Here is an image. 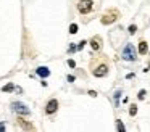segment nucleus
I'll return each mask as SVG.
<instances>
[{
	"label": "nucleus",
	"instance_id": "nucleus-1",
	"mask_svg": "<svg viewBox=\"0 0 150 132\" xmlns=\"http://www.w3.org/2000/svg\"><path fill=\"white\" fill-rule=\"evenodd\" d=\"M89 69H91V74L95 77H107L111 69V61L107 55H98L91 60Z\"/></svg>",
	"mask_w": 150,
	"mask_h": 132
},
{
	"label": "nucleus",
	"instance_id": "nucleus-2",
	"mask_svg": "<svg viewBox=\"0 0 150 132\" xmlns=\"http://www.w3.org/2000/svg\"><path fill=\"white\" fill-rule=\"evenodd\" d=\"M98 8H100V0H78L76 2V11L82 21L92 19L97 15Z\"/></svg>",
	"mask_w": 150,
	"mask_h": 132
},
{
	"label": "nucleus",
	"instance_id": "nucleus-3",
	"mask_svg": "<svg viewBox=\"0 0 150 132\" xmlns=\"http://www.w3.org/2000/svg\"><path fill=\"white\" fill-rule=\"evenodd\" d=\"M120 18H121L120 10H118V8H108L107 11L102 15L100 23H102V24H105V26H108V24H113L115 21H118Z\"/></svg>",
	"mask_w": 150,
	"mask_h": 132
},
{
	"label": "nucleus",
	"instance_id": "nucleus-4",
	"mask_svg": "<svg viewBox=\"0 0 150 132\" xmlns=\"http://www.w3.org/2000/svg\"><path fill=\"white\" fill-rule=\"evenodd\" d=\"M121 58H123L124 61H136L137 60L136 47H134L132 44H126L124 48H123V52H121Z\"/></svg>",
	"mask_w": 150,
	"mask_h": 132
},
{
	"label": "nucleus",
	"instance_id": "nucleus-5",
	"mask_svg": "<svg viewBox=\"0 0 150 132\" xmlns=\"http://www.w3.org/2000/svg\"><path fill=\"white\" fill-rule=\"evenodd\" d=\"M89 44H91V47L94 52H100L102 48H103V39H102L100 35H94Z\"/></svg>",
	"mask_w": 150,
	"mask_h": 132
},
{
	"label": "nucleus",
	"instance_id": "nucleus-6",
	"mask_svg": "<svg viewBox=\"0 0 150 132\" xmlns=\"http://www.w3.org/2000/svg\"><path fill=\"white\" fill-rule=\"evenodd\" d=\"M11 108H13V111L20 113V114H29V108H28L26 105H23L21 102H13L11 103Z\"/></svg>",
	"mask_w": 150,
	"mask_h": 132
},
{
	"label": "nucleus",
	"instance_id": "nucleus-7",
	"mask_svg": "<svg viewBox=\"0 0 150 132\" xmlns=\"http://www.w3.org/2000/svg\"><path fill=\"white\" fill-rule=\"evenodd\" d=\"M58 106H60V103H58V100H57V98L49 100L47 105H45V113H47V114H53V113L58 109Z\"/></svg>",
	"mask_w": 150,
	"mask_h": 132
},
{
	"label": "nucleus",
	"instance_id": "nucleus-8",
	"mask_svg": "<svg viewBox=\"0 0 150 132\" xmlns=\"http://www.w3.org/2000/svg\"><path fill=\"white\" fill-rule=\"evenodd\" d=\"M36 73H37V76H40L42 79H45V77H49L50 76V69L47 66H39L36 69Z\"/></svg>",
	"mask_w": 150,
	"mask_h": 132
},
{
	"label": "nucleus",
	"instance_id": "nucleus-9",
	"mask_svg": "<svg viewBox=\"0 0 150 132\" xmlns=\"http://www.w3.org/2000/svg\"><path fill=\"white\" fill-rule=\"evenodd\" d=\"M149 52V45H147L145 40H140L139 42V47H137V53L139 55H145Z\"/></svg>",
	"mask_w": 150,
	"mask_h": 132
},
{
	"label": "nucleus",
	"instance_id": "nucleus-10",
	"mask_svg": "<svg viewBox=\"0 0 150 132\" xmlns=\"http://www.w3.org/2000/svg\"><path fill=\"white\" fill-rule=\"evenodd\" d=\"M18 124H20L23 129H28V131H33V129H34V126H33V124H28V122L24 121L23 118H20V119H18Z\"/></svg>",
	"mask_w": 150,
	"mask_h": 132
},
{
	"label": "nucleus",
	"instance_id": "nucleus-11",
	"mask_svg": "<svg viewBox=\"0 0 150 132\" xmlns=\"http://www.w3.org/2000/svg\"><path fill=\"white\" fill-rule=\"evenodd\" d=\"M129 114L131 116H136L137 114V105H134V103H132V105L129 106Z\"/></svg>",
	"mask_w": 150,
	"mask_h": 132
},
{
	"label": "nucleus",
	"instance_id": "nucleus-12",
	"mask_svg": "<svg viewBox=\"0 0 150 132\" xmlns=\"http://www.w3.org/2000/svg\"><path fill=\"white\" fill-rule=\"evenodd\" d=\"M116 127H118V131H120V132H124V131H126V127H124V124L120 121V119L116 121Z\"/></svg>",
	"mask_w": 150,
	"mask_h": 132
},
{
	"label": "nucleus",
	"instance_id": "nucleus-13",
	"mask_svg": "<svg viewBox=\"0 0 150 132\" xmlns=\"http://www.w3.org/2000/svg\"><path fill=\"white\" fill-rule=\"evenodd\" d=\"M76 32H78V24L73 23V24L69 26V34H76Z\"/></svg>",
	"mask_w": 150,
	"mask_h": 132
},
{
	"label": "nucleus",
	"instance_id": "nucleus-14",
	"mask_svg": "<svg viewBox=\"0 0 150 132\" xmlns=\"http://www.w3.org/2000/svg\"><path fill=\"white\" fill-rule=\"evenodd\" d=\"M13 84H8V85H4L2 87V90H4V92H11V90H13Z\"/></svg>",
	"mask_w": 150,
	"mask_h": 132
},
{
	"label": "nucleus",
	"instance_id": "nucleus-15",
	"mask_svg": "<svg viewBox=\"0 0 150 132\" xmlns=\"http://www.w3.org/2000/svg\"><path fill=\"white\" fill-rule=\"evenodd\" d=\"M127 31H129V34H136V31H137V26H136V24H131L129 28H127Z\"/></svg>",
	"mask_w": 150,
	"mask_h": 132
},
{
	"label": "nucleus",
	"instance_id": "nucleus-16",
	"mask_svg": "<svg viewBox=\"0 0 150 132\" xmlns=\"http://www.w3.org/2000/svg\"><path fill=\"white\" fill-rule=\"evenodd\" d=\"M86 44H87V42H86V40H81V42H79V45H78V50H82Z\"/></svg>",
	"mask_w": 150,
	"mask_h": 132
},
{
	"label": "nucleus",
	"instance_id": "nucleus-17",
	"mask_svg": "<svg viewBox=\"0 0 150 132\" xmlns=\"http://www.w3.org/2000/svg\"><path fill=\"white\" fill-rule=\"evenodd\" d=\"M137 97H139V100H144V98H145V90H140Z\"/></svg>",
	"mask_w": 150,
	"mask_h": 132
},
{
	"label": "nucleus",
	"instance_id": "nucleus-18",
	"mask_svg": "<svg viewBox=\"0 0 150 132\" xmlns=\"http://www.w3.org/2000/svg\"><path fill=\"white\" fill-rule=\"evenodd\" d=\"M120 97H121V92L118 90V92L115 93V103H116V105H118V100H120Z\"/></svg>",
	"mask_w": 150,
	"mask_h": 132
},
{
	"label": "nucleus",
	"instance_id": "nucleus-19",
	"mask_svg": "<svg viewBox=\"0 0 150 132\" xmlns=\"http://www.w3.org/2000/svg\"><path fill=\"white\" fill-rule=\"evenodd\" d=\"M68 66H69V68H74V66H76L74 60H68Z\"/></svg>",
	"mask_w": 150,
	"mask_h": 132
},
{
	"label": "nucleus",
	"instance_id": "nucleus-20",
	"mask_svg": "<svg viewBox=\"0 0 150 132\" xmlns=\"http://www.w3.org/2000/svg\"><path fill=\"white\" fill-rule=\"evenodd\" d=\"M76 50H78V47H76V45H69L68 52H76Z\"/></svg>",
	"mask_w": 150,
	"mask_h": 132
},
{
	"label": "nucleus",
	"instance_id": "nucleus-21",
	"mask_svg": "<svg viewBox=\"0 0 150 132\" xmlns=\"http://www.w3.org/2000/svg\"><path fill=\"white\" fill-rule=\"evenodd\" d=\"M5 131V124L4 122H0V132H4Z\"/></svg>",
	"mask_w": 150,
	"mask_h": 132
},
{
	"label": "nucleus",
	"instance_id": "nucleus-22",
	"mask_svg": "<svg viewBox=\"0 0 150 132\" xmlns=\"http://www.w3.org/2000/svg\"><path fill=\"white\" fill-rule=\"evenodd\" d=\"M68 80L69 82H74V76H68Z\"/></svg>",
	"mask_w": 150,
	"mask_h": 132
},
{
	"label": "nucleus",
	"instance_id": "nucleus-23",
	"mask_svg": "<svg viewBox=\"0 0 150 132\" xmlns=\"http://www.w3.org/2000/svg\"><path fill=\"white\" fill-rule=\"evenodd\" d=\"M89 95H91V97H97V93H95L94 90H91V92H89Z\"/></svg>",
	"mask_w": 150,
	"mask_h": 132
}]
</instances>
